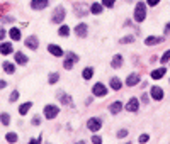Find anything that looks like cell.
Instances as JSON below:
<instances>
[{"label": "cell", "mask_w": 170, "mask_h": 144, "mask_svg": "<svg viewBox=\"0 0 170 144\" xmlns=\"http://www.w3.org/2000/svg\"><path fill=\"white\" fill-rule=\"evenodd\" d=\"M126 144H131V142H126Z\"/></svg>", "instance_id": "7dc6e473"}, {"label": "cell", "mask_w": 170, "mask_h": 144, "mask_svg": "<svg viewBox=\"0 0 170 144\" xmlns=\"http://www.w3.org/2000/svg\"><path fill=\"white\" fill-rule=\"evenodd\" d=\"M10 37H12V41H19L21 39V31L17 27H12L10 29Z\"/></svg>", "instance_id": "d4e9b609"}, {"label": "cell", "mask_w": 170, "mask_h": 144, "mask_svg": "<svg viewBox=\"0 0 170 144\" xmlns=\"http://www.w3.org/2000/svg\"><path fill=\"white\" fill-rule=\"evenodd\" d=\"M160 42H163V37H158V36H148L146 41H145V44L153 46V44H160Z\"/></svg>", "instance_id": "4fadbf2b"}, {"label": "cell", "mask_w": 170, "mask_h": 144, "mask_svg": "<svg viewBox=\"0 0 170 144\" xmlns=\"http://www.w3.org/2000/svg\"><path fill=\"white\" fill-rule=\"evenodd\" d=\"M158 2H160V0H146V3H148V5H151V7L158 5Z\"/></svg>", "instance_id": "7bdbcfd3"}, {"label": "cell", "mask_w": 170, "mask_h": 144, "mask_svg": "<svg viewBox=\"0 0 170 144\" xmlns=\"http://www.w3.org/2000/svg\"><path fill=\"white\" fill-rule=\"evenodd\" d=\"M75 144H85V141H78V142H75Z\"/></svg>", "instance_id": "bcb514c9"}, {"label": "cell", "mask_w": 170, "mask_h": 144, "mask_svg": "<svg viewBox=\"0 0 170 144\" xmlns=\"http://www.w3.org/2000/svg\"><path fill=\"white\" fill-rule=\"evenodd\" d=\"M133 41H135V37H133V36H126V37H122L119 42H121V44H131Z\"/></svg>", "instance_id": "1f68e13d"}, {"label": "cell", "mask_w": 170, "mask_h": 144, "mask_svg": "<svg viewBox=\"0 0 170 144\" xmlns=\"http://www.w3.org/2000/svg\"><path fill=\"white\" fill-rule=\"evenodd\" d=\"M138 81H140V75L138 73H131L128 78H126V85L128 86H135Z\"/></svg>", "instance_id": "5bb4252c"}, {"label": "cell", "mask_w": 170, "mask_h": 144, "mask_svg": "<svg viewBox=\"0 0 170 144\" xmlns=\"http://www.w3.org/2000/svg\"><path fill=\"white\" fill-rule=\"evenodd\" d=\"M138 141L141 142V144H145V142H148V141H150V136H148V134H141V136L138 137Z\"/></svg>", "instance_id": "d590c367"}, {"label": "cell", "mask_w": 170, "mask_h": 144, "mask_svg": "<svg viewBox=\"0 0 170 144\" xmlns=\"http://www.w3.org/2000/svg\"><path fill=\"white\" fill-rule=\"evenodd\" d=\"M114 3H116V0H102V5L104 7H109V9H113Z\"/></svg>", "instance_id": "e575fe53"}, {"label": "cell", "mask_w": 170, "mask_h": 144, "mask_svg": "<svg viewBox=\"0 0 170 144\" xmlns=\"http://www.w3.org/2000/svg\"><path fill=\"white\" fill-rule=\"evenodd\" d=\"M121 109H122V103L121 102L111 103V112H113V114H119V112H121Z\"/></svg>", "instance_id": "484cf974"}, {"label": "cell", "mask_w": 170, "mask_h": 144, "mask_svg": "<svg viewBox=\"0 0 170 144\" xmlns=\"http://www.w3.org/2000/svg\"><path fill=\"white\" fill-rule=\"evenodd\" d=\"M14 58H16V63L17 64H26L27 61H29V58L24 55V53H21V51H17L16 55H14Z\"/></svg>", "instance_id": "9a60e30c"}, {"label": "cell", "mask_w": 170, "mask_h": 144, "mask_svg": "<svg viewBox=\"0 0 170 144\" xmlns=\"http://www.w3.org/2000/svg\"><path fill=\"white\" fill-rule=\"evenodd\" d=\"M121 86H122V83H121L119 78H113V80H111V88L113 90H121Z\"/></svg>", "instance_id": "4316f807"}, {"label": "cell", "mask_w": 170, "mask_h": 144, "mask_svg": "<svg viewBox=\"0 0 170 144\" xmlns=\"http://www.w3.org/2000/svg\"><path fill=\"white\" fill-rule=\"evenodd\" d=\"M92 76H94V68H85V70L82 71V78H84V80H90Z\"/></svg>", "instance_id": "cb8c5ba5"}, {"label": "cell", "mask_w": 170, "mask_h": 144, "mask_svg": "<svg viewBox=\"0 0 170 144\" xmlns=\"http://www.w3.org/2000/svg\"><path fill=\"white\" fill-rule=\"evenodd\" d=\"M58 34L63 36V37H67V36L70 34V27H68V26H61V27H60V31H58Z\"/></svg>", "instance_id": "4dcf8cb0"}, {"label": "cell", "mask_w": 170, "mask_h": 144, "mask_svg": "<svg viewBox=\"0 0 170 144\" xmlns=\"http://www.w3.org/2000/svg\"><path fill=\"white\" fill-rule=\"evenodd\" d=\"M2 22H14V17L12 15H5V17H0Z\"/></svg>", "instance_id": "f35d334b"}, {"label": "cell", "mask_w": 170, "mask_h": 144, "mask_svg": "<svg viewBox=\"0 0 170 144\" xmlns=\"http://www.w3.org/2000/svg\"><path fill=\"white\" fill-rule=\"evenodd\" d=\"M5 36H7L5 29H2V27H0V41H2V42H3V39H5Z\"/></svg>", "instance_id": "60d3db41"}, {"label": "cell", "mask_w": 170, "mask_h": 144, "mask_svg": "<svg viewBox=\"0 0 170 144\" xmlns=\"http://www.w3.org/2000/svg\"><path fill=\"white\" fill-rule=\"evenodd\" d=\"M92 93L95 97H106L107 95V88L102 83H95V85L92 86Z\"/></svg>", "instance_id": "8992f818"}, {"label": "cell", "mask_w": 170, "mask_h": 144, "mask_svg": "<svg viewBox=\"0 0 170 144\" xmlns=\"http://www.w3.org/2000/svg\"><path fill=\"white\" fill-rule=\"evenodd\" d=\"M48 51L51 53L53 56H63V49H61L60 46H56V44H49L48 46Z\"/></svg>", "instance_id": "2e32d148"}, {"label": "cell", "mask_w": 170, "mask_h": 144, "mask_svg": "<svg viewBox=\"0 0 170 144\" xmlns=\"http://www.w3.org/2000/svg\"><path fill=\"white\" fill-rule=\"evenodd\" d=\"M5 86H7V81L0 80V90H2V88H5Z\"/></svg>", "instance_id": "f6af8a7d"}, {"label": "cell", "mask_w": 170, "mask_h": 144, "mask_svg": "<svg viewBox=\"0 0 170 144\" xmlns=\"http://www.w3.org/2000/svg\"><path fill=\"white\" fill-rule=\"evenodd\" d=\"M165 71H167V68H158V70H153V71H151V78H153V80H160V78L165 75Z\"/></svg>", "instance_id": "ffe728a7"}, {"label": "cell", "mask_w": 170, "mask_h": 144, "mask_svg": "<svg viewBox=\"0 0 170 144\" xmlns=\"http://www.w3.org/2000/svg\"><path fill=\"white\" fill-rule=\"evenodd\" d=\"M32 124H34V125H39V124H41V117H39V115H36V117L32 119Z\"/></svg>", "instance_id": "b9f144b4"}, {"label": "cell", "mask_w": 170, "mask_h": 144, "mask_svg": "<svg viewBox=\"0 0 170 144\" xmlns=\"http://www.w3.org/2000/svg\"><path fill=\"white\" fill-rule=\"evenodd\" d=\"M102 9H104V5H102V3H99V2H95V3H92V5H90V12H92L94 15L102 14Z\"/></svg>", "instance_id": "e0dca14e"}, {"label": "cell", "mask_w": 170, "mask_h": 144, "mask_svg": "<svg viewBox=\"0 0 170 144\" xmlns=\"http://www.w3.org/2000/svg\"><path fill=\"white\" fill-rule=\"evenodd\" d=\"M58 97H60L61 103H65V105H71V107H73V100H71V98H70V97H68L65 92H60V93H58Z\"/></svg>", "instance_id": "ac0fdd59"}, {"label": "cell", "mask_w": 170, "mask_h": 144, "mask_svg": "<svg viewBox=\"0 0 170 144\" xmlns=\"http://www.w3.org/2000/svg\"><path fill=\"white\" fill-rule=\"evenodd\" d=\"M41 136H39V137H34V139H29V144H41Z\"/></svg>", "instance_id": "ab89813d"}, {"label": "cell", "mask_w": 170, "mask_h": 144, "mask_svg": "<svg viewBox=\"0 0 170 144\" xmlns=\"http://www.w3.org/2000/svg\"><path fill=\"white\" fill-rule=\"evenodd\" d=\"M63 19H65V7H61V5H58L55 10H53V17H51V20L55 24H60V22H63Z\"/></svg>", "instance_id": "7a4b0ae2"}, {"label": "cell", "mask_w": 170, "mask_h": 144, "mask_svg": "<svg viewBox=\"0 0 170 144\" xmlns=\"http://www.w3.org/2000/svg\"><path fill=\"white\" fill-rule=\"evenodd\" d=\"M2 68H3V71H5V73H9V75H12L14 71H16V66H14V63H9V61H5Z\"/></svg>", "instance_id": "7402d4cb"}, {"label": "cell", "mask_w": 170, "mask_h": 144, "mask_svg": "<svg viewBox=\"0 0 170 144\" xmlns=\"http://www.w3.org/2000/svg\"><path fill=\"white\" fill-rule=\"evenodd\" d=\"M165 36H170V22L165 26Z\"/></svg>", "instance_id": "ee69618b"}, {"label": "cell", "mask_w": 170, "mask_h": 144, "mask_svg": "<svg viewBox=\"0 0 170 144\" xmlns=\"http://www.w3.org/2000/svg\"><path fill=\"white\" fill-rule=\"evenodd\" d=\"M146 17V5L143 2H138L135 7V20L136 22H143Z\"/></svg>", "instance_id": "6da1fadb"}, {"label": "cell", "mask_w": 170, "mask_h": 144, "mask_svg": "<svg viewBox=\"0 0 170 144\" xmlns=\"http://www.w3.org/2000/svg\"><path fill=\"white\" fill-rule=\"evenodd\" d=\"M5 139H7L10 144H12V142H17V139H19V137H17L16 132H7V134H5Z\"/></svg>", "instance_id": "83f0119b"}, {"label": "cell", "mask_w": 170, "mask_h": 144, "mask_svg": "<svg viewBox=\"0 0 170 144\" xmlns=\"http://www.w3.org/2000/svg\"><path fill=\"white\" fill-rule=\"evenodd\" d=\"M160 61H162L163 64L167 63V61H170V49H168V51H165V53H163V56L160 58Z\"/></svg>", "instance_id": "d6a6232c"}, {"label": "cell", "mask_w": 170, "mask_h": 144, "mask_svg": "<svg viewBox=\"0 0 170 144\" xmlns=\"http://www.w3.org/2000/svg\"><path fill=\"white\" fill-rule=\"evenodd\" d=\"M121 64H122V56L121 55H114L113 61H111V66L113 68H121Z\"/></svg>", "instance_id": "44dd1931"}, {"label": "cell", "mask_w": 170, "mask_h": 144, "mask_svg": "<svg viewBox=\"0 0 170 144\" xmlns=\"http://www.w3.org/2000/svg\"><path fill=\"white\" fill-rule=\"evenodd\" d=\"M58 80H60V75H58V73H51V75H49V78H48V83L49 85H55V83H58Z\"/></svg>", "instance_id": "f546056e"}, {"label": "cell", "mask_w": 170, "mask_h": 144, "mask_svg": "<svg viewBox=\"0 0 170 144\" xmlns=\"http://www.w3.org/2000/svg\"><path fill=\"white\" fill-rule=\"evenodd\" d=\"M92 142L94 144H102V137H100V136H92Z\"/></svg>", "instance_id": "74e56055"}, {"label": "cell", "mask_w": 170, "mask_h": 144, "mask_svg": "<svg viewBox=\"0 0 170 144\" xmlns=\"http://www.w3.org/2000/svg\"><path fill=\"white\" fill-rule=\"evenodd\" d=\"M138 109H140V102H138V98L133 97V98L126 103V110H129V112H136Z\"/></svg>", "instance_id": "30bf717a"}, {"label": "cell", "mask_w": 170, "mask_h": 144, "mask_svg": "<svg viewBox=\"0 0 170 144\" xmlns=\"http://www.w3.org/2000/svg\"><path fill=\"white\" fill-rule=\"evenodd\" d=\"M58 112H60V109H58L56 105H46L44 107V117L46 119H55Z\"/></svg>", "instance_id": "5b68a950"}, {"label": "cell", "mask_w": 170, "mask_h": 144, "mask_svg": "<svg viewBox=\"0 0 170 144\" xmlns=\"http://www.w3.org/2000/svg\"><path fill=\"white\" fill-rule=\"evenodd\" d=\"M87 127H89V131H92V132H99V129L102 127V120L97 119V117H92V119L87 120Z\"/></svg>", "instance_id": "3957f363"}, {"label": "cell", "mask_w": 170, "mask_h": 144, "mask_svg": "<svg viewBox=\"0 0 170 144\" xmlns=\"http://www.w3.org/2000/svg\"><path fill=\"white\" fill-rule=\"evenodd\" d=\"M73 9H75V14H77L78 17H84V15H87V12H89L85 3H75Z\"/></svg>", "instance_id": "9c48e42d"}, {"label": "cell", "mask_w": 170, "mask_h": 144, "mask_svg": "<svg viewBox=\"0 0 170 144\" xmlns=\"http://www.w3.org/2000/svg\"><path fill=\"white\" fill-rule=\"evenodd\" d=\"M17 98H19V92H17V90H14V92L10 93V97H9V102H16Z\"/></svg>", "instance_id": "836d02e7"}, {"label": "cell", "mask_w": 170, "mask_h": 144, "mask_svg": "<svg viewBox=\"0 0 170 144\" xmlns=\"http://www.w3.org/2000/svg\"><path fill=\"white\" fill-rule=\"evenodd\" d=\"M49 5V0H32L31 2V9L34 10H43Z\"/></svg>", "instance_id": "52a82bcc"}, {"label": "cell", "mask_w": 170, "mask_h": 144, "mask_svg": "<svg viewBox=\"0 0 170 144\" xmlns=\"http://www.w3.org/2000/svg\"><path fill=\"white\" fill-rule=\"evenodd\" d=\"M126 136H128V131H126V129H121V131H117V137H119V139L126 137Z\"/></svg>", "instance_id": "8d00e7d4"}, {"label": "cell", "mask_w": 170, "mask_h": 144, "mask_svg": "<svg viewBox=\"0 0 170 144\" xmlns=\"http://www.w3.org/2000/svg\"><path fill=\"white\" fill-rule=\"evenodd\" d=\"M26 46H27L29 49H32V51H34V49H38V46H39L38 37H36V36H29V37L26 39Z\"/></svg>", "instance_id": "8fae6325"}, {"label": "cell", "mask_w": 170, "mask_h": 144, "mask_svg": "<svg viewBox=\"0 0 170 144\" xmlns=\"http://www.w3.org/2000/svg\"><path fill=\"white\" fill-rule=\"evenodd\" d=\"M32 107V102H26V103H22V105L19 107V114L21 115H26L29 112V109Z\"/></svg>", "instance_id": "603a6c76"}, {"label": "cell", "mask_w": 170, "mask_h": 144, "mask_svg": "<svg viewBox=\"0 0 170 144\" xmlns=\"http://www.w3.org/2000/svg\"><path fill=\"white\" fill-rule=\"evenodd\" d=\"M0 53H2L3 56L10 55V53H12V44H10V42H2V44H0Z\"/></svg>", "instance_id": "d6986e66"}, {"label": "cell", "mask_w": 170, "mask_h": 144, "mask_svg": "<svg viewBox=\"0 0 170 144\" xmlns=\"http://www.w3.org/2000/svg\"><path fill=\"white\" fill-rule=\"evenodd\" d=\"M78 61V56L75 55V53H68L67 58H65V63H63V66L67 68V70H71L73 68V64Z\"/></svg>", "instance_id": "277c9868"}, {"label": "cell", "mask_w": 170, "mask_h": 144, "mask_svg": "<svg viewBox=\"0 0 170 144\" xmlns=\"http://www.w3.org/2000/svg\"><path fill=\"white\" fill-rule=\"evenodd\" d=\"M0 122H2L3 125H9V124H10V115L5 114V112L0 114Z\"/></svg>", "instance_id": "f1b7e54d"}, {"label": "cell", "mask_w": 170, "mask_h": 144, "mask_svg": "<svg viewBox=\"0 0 170 144\" xmlns=\"http://www.w3.org/2000/svg\"><path fill=\"white\" fill-rule=\"evenodd\" d=\"M150 97H151L153 100H162V98H163V90H162L160 86H151Z\"/></svg>", "instance_id": "ba28073f"}, {"label": "cell", "mask_w": 170, "mask_h": 144, "mask_svg": "<svg viewBox=\"0 0 170 144\" xmlns=\"http://www.w3.org/2000/svg\"><path fill=\"white\" fill-rule=\"evenodd\" d=\"M75 34H77L78 37H85V36L89 34V29H87L85 24H78V26L75 27Z\"/></svg>", "instance_id": "7c38bea8"}]
</instances>
